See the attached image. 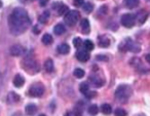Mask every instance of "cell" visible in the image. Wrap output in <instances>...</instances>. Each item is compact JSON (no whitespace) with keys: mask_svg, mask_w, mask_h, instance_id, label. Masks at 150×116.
I'll list each match as a JSON object with an SVG mask.
<instances>
[{"mask_svg":"<svg viewBox=\"0 0 150 116\" xmlns=\"http://www.w3.org/2000/svg\"><path fill=\"white\" fill-rule=\"evenodd\" d=\"M31 25V20L29 18L27 11L21 7L15 8L8 18L9 30L13 35L18 36L27 31L29 26Z\"/></svg>","mask_w":150,"mask_h":116,"instance_id":"1","label":"cell"},{"mask_svg":"<svg viewBox=\"0 0 150 116\" xmlns=\"http://www.w3.org/2000/svg\"><path fill=\"white\" fill-rule=\"evenodd\" d=\"M132 87L127 84H120L115 91V99L120 103H127L132 95Z\"/></svg>","mask_w":150,"mask_h":116,"instance_id":"2","label":"cell"},{"mask_svg":"<svg viewBox=\"0 0 150 116\" xmlns=\"http://www.w3.org/2000/svg\"><path fill=\"white\" fill-rule=\"evenodd\" d=\"M80 18V13L78 11H70L65 15L64 21L66 23V25L73 27V26L76 25V23L78 22Z\"/></svg>","mask_w":150,"mask_h":116,"instance_id":"3","label":"cell"},{"mask_svg":"<svg viewBox=\"0 0 150 116\" xmlns=\"http://www.w3.org/2000/svg\"><path fill=\"white\" fill-rule=\"evenodd\" d=\"M44 91L45 89H44V86L41 83H34V84H32L30 86L28 93H29V95H31L33 98H40L43 95Z\"/></svg>","mask_w":150,"mask_h":116,"instance_id":"4","label":"cell"},{"mask_svg":"<svg viewBox=\"0 0 150 116\" xmlns=\"http://www.w3.org/2000/svg\"><path fill=\"white\" fill-rule=\"evenodd\" d=\"M22 64H23V68L25 69L26 71H28V72L34 73V72H37V71L39 70L36 61L33 60L32 58H29V57L26 58L25 60L22 62Z\"/></svg>","mask_w":150,"mask_h":116,"instance_id":"5","label":"cell"},{"mask_svg":"<svg viewBox=\"0 0 150 116\" xmlns=\"http://www.w3.org/2000/svg\"><path fill=\"white\" fill-rule=\"evenodd\" d=\"M122 26H125V28H132L135 26L136 23V16L133 13H125L121 17L120 20Z\"/></svg>","mask_w":150,"mask_h":116,"instance_id":"6","label":"cell"},{"mask_svg":"<svg viewBox=\"0 0 150 116\" xmlns=\"http://www.w3.org/2000/svg\"><path fill=\"white\" fill-rule=\"evenodd\" d=\"M122 44H125V48H122L123 52L125 50H129V52H139L141 50V47H140L139 44L137 42H134L131 38H127Z\"/></svg>","mask_w":150,"mask_h":116,"instance_id":"7","label":"cell"},{"mask_svg":"<svg viewBox=\"0 0 150 116\" xmlns=\"http://www.w3.org/2000/svg\"><path fill=\"white\" fill-rule=\"evenodd\" d=\"M9 52L13 57H20L25 52V48L20 44H15L9 48Z\"/></svg>","mask_w":150,"mask_h":116,"instance_id":"8","label":"cell"},{"mask_svg":"<svg viewBox=\"0 0 150 116\" xmlns=\"http://www.w3.org/2000/svg\"><path fill=\"white\" fill-rule=\"evenodd\" d=\"M90 52H88V50H80L77 52V54H76V58H77V60L79 61V62H88V60H90Z\"/></svg>","mask_w":150,"mask_h":116,"instance_id":"9","label":"cell"},{"mask_svg":"<svg viewBox=\"0 0 150 116\" xmlns=\"http://www.w3.org/2000/svg\"><path fill=\"white\" fill-rule=\"evenodd\" d=\"M90 81H92L93 85H95L96 87H101L104 84V79L101 78L99 75H92L90 77Z\"/></svg>","mask_w":150,"mask_h":116,"instance_id":"10","label":"cell"},{"mask_svg":"<svg viewBox=\"0 0 150 116\" xmlns=\"http://www.w3.org/2000/svg\"><path fill=\"white\" fill-rule=\"evenodd\" d=\"M98 42H99V46H101V47H108L110 45V39L105 35L99 36Z\"/></svg>","mask_w":150,"mask_h":116,"instance_id":"11","label":"cell"},{"mask_svg":"<svg viewBox=\"0 0 150 116\" xmlns=\"http://www.w3.org/2000/svg\"><path fill=\"white\" fill-rule=\"evenodd\" d=\"M80 27H81V32L83 34H88L91 31V27H90V22L88 19H83L81 20V23H80Z\"/></svg>","mask_w":150,"mask_h":116,"instance_id":"12","label":"cell"},{"mask_svg":"<svg viewBox=\"0 0 150 116\" xmlns=\"http://www.w3.org/2000/svg\"><path fill=\"white\" fill-rule=\"evenodd\" d=\"M25 83V78H24L22 75L20 74H17L13 78V85L16 87H22Z\"/></svg>","mask_w":150,"mask_h":116,"instance_id":"13","label":"cell"},{"mask_svg":"<svg viewBox=\"0 0 150 116\" xmlns=\"http://www.w3.org/2000/svg\"><path fill=\"white\" fill-rule=\"evenodd\" d=\"M25 110H26V113H27L28 115L32 116L37 112V106H36L35 104H29V105L26 106Z\"/></svg>","mask_w":150,"mask_h":116,"instance_id":"14","label":"cell"},{"mask_svg":"<svg viewBox=\"0 0 150 116\" xmlns=\"http://www.w3.org/2000/svg\"><path fill=\"white\" fill-rule=\"evenodd\" d=\"M58 52H60L61 54H67L70 52V46L67 43H62L60 45H58Z\"/></svg>","mask_w":150,"mask_h":116,"instance_id":"15","label":"cell"},{"mask_svg":"<svg viewBox=\"0 0 150 116\" xmlns=\"http://www.w3.org/2000/svg\"><path fill=\"white\" fill-rule=\"evenodd\" d=\"M139 0H125V5L129 9H133L139 5Z\"/></svg>","mask_w":150,"mask_h":116,"instance_id":"16","label":"cell"},{"mask_svg":"<svg viewBox=\"0 0 150 116\" xmlns=\"http://www.w3.org/2000/svg\"><path fill=\"white\" fill-rule=\"evenodd\" d=\"M20 101V95H17L16 93H9L8 95H7V102L8 103H18Z\"/></svg>","mask_w":150,"mask_h":116,"instance_id":"17","label":"cell"},{"mask_svg":"<svg viewBox=\"0 0 150 116\" xmlns=\"http://www.w3.org/2000/svg\"><path fill=\"white\" fill-rule=\"evenodd\" d=\"M54 32L57 35H62V34H64L66 32V28H65V26L63 24H58L57 26H54Z\"/></svg>","mask_w":150,"mask_h":116,"instance_id":"18","label":"cell"},{"mask_svg":"<svg viewBox=\"0 0 150 116\" xmlns=\"http://www.w3.org/2000/svg\"><path fill=\"white\" fill-rule=\"evenodd\" d=\"M48 19H50V11H45L39 16V18H38V21H39L41 24H45V23H47Z\"/></svg>","mask_w":150,"mask_h":116,"instance_id":"19","label":"cell"},{"mask_svg":"<svg viewBox=\"0 0 150 116\" xmlns=\"http://www.w3.org/2000/svg\"><path fill=\"white\" fill-rule=\"evenodd\" d=\"M44 69H45L46 72L50 73L54 70V62H52V59H47L44 63Z\"/></svg>","mask_w":150,"mask_h":116,"instance_id":"20","label":"cell"},{"mask_svg":"<svg viewBox=\"0 0 150 116\" xmlns=\"http://www.w3.org/2000/svg\"><path fill=\"white\" fill-rule=\"evenodd\" d=\"M52 41H54V38L50 34H44L42 36V43L44 45H50V44L52 43Z\"/></svg>","mask_w":150,"mask_h":116,"instance_id":"21","label":"cell"},{"mask_svg":"<svg viewBox=\"0 0 150 116\" xmlns=\"http://www.w3.org/2000/svg\"><path fill=\"white\" fill-rule=\"evenodd\" d=\"M101 110H102V113H104L105 115H109L112 112V108L109 104H103L102 107H101Z\"/></svg>","mask_w":150,"mask_h":116,"instance_id":"22","label":"cell"},{"mask_svg":"<svg viewBox=\"0 0 150 116\" xmlns=\"http://www.w3.org/2000/svg\"><path fill=\"white\" fill-rule=\"evenodd\" d=\"M83 6H82V8H83V11L86 13H91L93 11V9H94V5L92 4L91 2H86L84 4H82Z\"/></svg>","mask_w":150,"mask_h":116,"instance_id":"23","label":"cell"},{"mask_svg":"<svg viewBox=\"0 0 150 116\" xmlns=\"http://www.w3.org/2000/svg\"><path fill=\"white\" fill-rule=\"evenodd\" d=\"M58 15L59 16H63V15H65V13H67L69 11V9H68V6L67 5H65V4H60V7H59L58 9Z\"/></svg>","mask_w":150,"mask_h":116,"instance_id":"24","label":"cell"},{"mask_svg":"<svg viewBox=\"0 0 150 116\" xmlns=\"http://www.w3.org/2000/svg\"><path fill=\"white\" fill-rule=\"evenodd\" d=\"M83 45H84V47H86V50H88V52H90V50H94V42L92 41V40H90V39H88V40H86V41L83 42Z\"/></svg>","mask_w":150,"mask_h":116,"instance_id":"25","label":"cell"},{"mask_svg":"<svg viewBox=\"0 0 150 116\" xmlns=\"http://www.w3.org/2000/svg\"><path fill=\"white\" fill-rule=\"evenodd\" d=\"M79 91H81V93L86 95V93H88V91H90V85H88V83L82 82L81 84H80V86H79Z\"/></svg>","mask_w":150,"mask_h":116,"instance_id":"26","label":"cell"},{"mask_svg":"<svg viewBox=\"0 0 150 116\" xmlns=\"http://www.w3.org/2000/svg\"><path fill=\"white\" fill-rule=\"evenodd\" d=\"M73 74H74V76L76 77V78H82V77L86 75V73H84V71L82 70V69L77 68V69H75V70H74Z\"/></svg>","mask_w":150,"mask_h":116,"instance_id":"27","label":"cell"},{"mask_svg":"<svg viewBox=\"0 0 150 116\" xmlns=\"http://www.w3.org/2000/svg\"><path fill=\"white\" fill-rule=\"evenodd\" d=\"M99 112V108L97 105H92L90 106V108H88V113L91 114V115H96V114H98Z\"/></svg>","mask_w":150,"mask_h":116,"instance_id":"28","label":"cell"},{"mask_svg":"<svg viewBox=\"0 0 150 116\" xmlns=\"http://www.w3.org/2000/svg\"><path fill=\"white\" fill-rule=\"evenodd\" d=\"M73 45L76 48H79L80 46L82 45V40L80 39L79 37H75L74 39H73Z\"/></svg>","mask_w":150,"mask_h":116,"instance_id":"29","label":"cell"},{"mask_svg":"<svg viewBox=\"0 0 150 116\" xmlns=\"http://www.w3.org/2000/svg\"><path fill=\"white\" fill-rule=\"evenodd\" d=\"M114 113H115V116H127V112L123 109H121V108H117Z\"/></svg>","mask_w":150,"mask_h":116,"instance_id":"30","label":"cell"},{"mask_svg":"<svg viewBox=\"0 0 150 116\" xmlns=\"http://www.w3.org/2000/svg\"><path fill=\"white\" fill-rule=\"evenodd\" d=\"M96 91H88V93H86V97L88 98V99H92V98H94L95 95H96Z\"/></svg>","mask_w":150,"mask_h":116,"instance_id":"31","label":"cell"},{"mask_svg":"<svg viewBox=\"0 0 150 116\" xmlns=\"http://www.w3.org/2000/svg\"><path fill=\"white\" fill-rule=\"evenodd\" d=\"M73 4H74V6L79 7V6H81V5L83 4V0H74Z\"/></svg>","mask_w":150,"mask_h":116,"instance_id":"32","label":"cell"},{"mask_svg":"<svg viewBox=\"0 0 150 116\" xmlns=\"http://www.w3.org/2000/svg\"><path fill=\"white\" fill-rule=\"evenodd\" d=\"M48 0H39V4L40 6H45L46 4H47Z\"/></svg>","mask_w":150,"mask_h":116,"instance_id":"33","label":"cell"},{"mask_svg":"<svg viewBox=\"0 0 150 116\" xmlns=\"http://www.w3.org/2000/svg\"><path fill=\"white\" fill-rule=\"evenodd\" d=\"M74 116H82L81 111H80L79 109H75V111H74Z\"/></svg>","mask_w":150,"mask_h":116,"instance_id":"34","label":"cell"},{"mask_svg":"<svg viewBox=\"0 0 150 116\" xmlns=\"http://www.w3.org/2000/svg\"><path fill=\"white\" fill-rule=\"evenodd\" d=\"M97 59L98 60H100V61H107V57H105V56H97Z\"/></svg>","mask_w":150,"mask_h":116,"instance_id":"35","label":"cell"},{"mask_svg":"<svg viewBox=\"0 0 150 116\" xmlns=\"http://www.w3.org/2000/svg\"><path fill=\"white\" fill-rule=\"evenodd\" d=\"M145 59H146V61H147V62H148V63H149V64H150V54H146Z\"/></svg>","mask_w":150,"mask_h":116,"instance_id":"36","label":"cell"},{"mask_svg":"<svg viewBox=\"0 0 150 116\" xmlns=\"http://www.w3.org/2000/svg\"><path fill=\"white\" fill-rule=\"evenodd\" d=\"M39 116H46V115H45V114H40Z\"/></svg>","mask_w":150,"mask_h":116,"instance_id":"37","label":"cell"},{"mask_svg":"<svg viewBox=\"0 0 150 116\" xmlns=\"http://www.w3.org/2000/svg\"><path fill=\"white\" fill-rule=\"evenodd\" d=\"M2 6V2H1V1H0V7Z\"/></svg>","mask_w":150,"mask_h":116,"instance_id":"38","label":"cell"},{"mask_svg":"<svg viewBox=\"0 0 150 116\" xmlns=\"http://www.w3.org/2000/svg\"><path fill=\"white\" fill-rule=\"evenodd\" d=\"M140 116H144V115H140Z\"/></svg>","mask_w":150,"mask_h":116,"instance_id":"39","label":"cell"}]
</instances>
